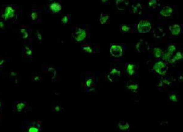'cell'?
<instances>
[{
    "label": "cell",
    "instance_id": "1",
    "mask_svg": "<svg viewBox=\"0 0 183 132\" xmlns=\"http://www.w3.org/2000/svg\"><path fill=\"white\" fill-rule=\"evenodd\" d=\"M17 11L14 6L12 5L7 6L2 12V18L4 21L14 20L17 18Z\"/></svg>",
    "mask_w": 183,
    "mask_h": 132
},
{
    "label": "cell",
    "instance_id": "2",
    "mask_svg": "<svg viewBox=\"0 0 183 132\" xmlns=\"http://www.w3.org/2000/svg\"><path fill=\"white\" fill-rule=\"evenodd\" d=\"M87 36V31L81 28H76L73 30L72 38L77 42H82L84 41Z\"/></svg>",
    "mask_w": 183,
    "mask_h": 132
},
{
    "label": "cell",
    "instance_id": "3",
    "mask_svg": "<svg viewBox=\"0 0 183 132\" xmlns=\"http://www.w3.org/2000/svg\"><path fill=\"white\" fill-rule=\"evenodd\" d=\"M12 107L14 111L20 114H24L29 109L28 104L27 102H14Z\"/></svg>",
    "mask_w": 183,
    "mask_h": 132
},
{
    "label": "cell",
    "instance_id": "4",
    "mask_svg": "<svg viewBox=\"0 0 183 132\" xmlns=\"http://www.w3.org/2000/svg\"><path fill=\"white\" fill-rule=\"evenodd\" d=\"M153 69L158 74L164 75L168 70V64L164 60H159L154 64Z\"/></svg>",
    "mask_w": 183,
    "mask_h": 132
},
{
    "label": "cell",
    "instance_id": "5",
    "mask_svg": "<svg viewBox=\"0 0 183 132\" xmlns=\"http://www.w3.org/2000/svg\"><path fill=\"white\" fill-rule=\"evenodd\" d=\"M151 24L149 21L147 20H143L139 23L137 30L139 33H147L151 31Z\"/></svg>",
    "mask_w": 183,
    "mask_h": 132
},
{
    "label": "cell",
    "instance_id": "6",
    "mask_svg": "<svg viewBox=\"0 0 183 132\" xmlns=\"http://www.w3.org/2000/svg\"><path fill=\"white\" fill-rule=\"evenodd\" d=\"M42 129L40 122H31L25 125L24 130L28 132H38Z\"/></svg>",
    "mask_w": 183,
    "mask_h": 132
},
{
    "label": "cell",
    "instance_id": "7",
    "mask_svg": "<svg viewBox=\"0 0 183 132\" xmlns=\"http://www.w3.org/2000/svg\"><path fill=\"white\" fill-rule=\"evenodd\" d=\"M110 52L112 56L119 57L122 56L123 49L120 45H112L111 46L110 48Z\"/></svg>",
    "mask_w": 183,
    "mask_h": 132
},
{
    "label": "cell",
    "instance_id": "8",
    "mask_svg": "<svg viewBox=\"0 0 183 132\" xmlns=\"http://www.w3.org/2000/svg\"><path fill=\"white\" fill-rule=\"evenodd\" d=\"M137 66L134 63H129L126 68V73L129 76H134L137 71Z\"/></svg>",
    "mask_w": 183,
    "mask_h": 132
},
{
    "label": "cell",
    "instance_id": "9",
    "mask_svg": "<svg viewBox=\"0 0 183 132\" xmlns=\"http://www.w3.org/2000/svg\"><path fill=\"white\" fill-rule=\"evenodd\" d=\"M18 77H19L18 73L14 70H10L7 73V77L9 79L10 82H17L18 79Z\"/></svg>",
    "mask_w": 183,
    "mask_h": 132
},
{
    "label": "cell",
    "instance_id": "10",
    "mask_svg": "<svg viewBox=\"0 0 183 132\" xmlns=\"http://www.w3.org/2000/svg\"><path fill=\"white\" fill-rule=\"evenodd\" d=\"M120 73H121L120 71H119L116 68H114L111 70V71L109 75L108 76V77L111 82H114L115 78L119 77V76H120Z\"/></svg>",
    "mask_w": 183,
    "mask_h": 132
},
{
    "label": "cell",
    "instance_id": "11",
    "mask_svg": "<svg viewBox=\"0 0 183 132\" xmlns=\"http://www.w3.org/2000/svg\"><path fill=\"white\" fill-rule=\"evenodd\" d=\"M173 9L168 6H164L160 11V14L164 17H169L172 15Z\"/></svg>",
    "mask_w": 183,
    "mask_h": 132
},
{
    "label": "cell",
    "instance_id": "12",
    "mask_svg": "<svg viewBox=\"0 0 183 132\" xmlns=\"http://www.w3.org/2000/svg\"><path fill=\"white\" fill-rule=\"evenodd\" d=\"M142 11V6L140 3H136L130 7L129 12L131 14L133 13L134 14H140Z\"/></svg>",
    "mask_w": 183,
    "mask_h": 132
},
{
    "label": "cell",
    "instance_id": "13",
    "mask_svg": "<svg viewBox=\"0 0 183 132\" xmlns=\"http://www.w3.org/2000/svg\"><path fill=\"white\" fill-rule=\"evenodd\" d=\"M62 5L57 2H54L53 3H51L49 6V9L51 12L53 14H59V12L62 10Z\"/></svg>",
    "mask_w": 183,
    "mask_h": 132
},
{
    "label": "cell",
    "instance_id": "14",
    "mask_svg": "<svg viewBox=\"0 0 183 132\" xmlns=\"http://www.w3.org/2000/svg\"><path fill=\"white\" fill-rule=\"evenodd\" d=\"M23 51L26 58H31L32 56V49L30 45H24L23 46Z\"/></svg>",
    "mask_w": 183,
    "mask_h": 132
},
{
    "label": "cell",
    "instance_id": "15",
    "mask_svg": "<svg viewBox=\"0 0 183 132\" xmlns=\"http://www.w3.org/2000/svg\"><path fill=\"white\" fill-rule=\"evenodd\" d=\"M128 0H117L116 1V6L120 10H125L128 6Z\"/></svg>",
    "mask_w": 183,
    "mask_h": 132
},
{
    "label": "cell",
    "instance_id": "16",
    "mask_svg": "<svg viewBox=\"0 0 183 132\" xmlns=\"http://www.w3.org/2000/svg\"><path fill=\"white\" fill-rule=\"evenodd\" d=\"M30 29L27 28H23L20 29V34L21 38L23 40H28L30 38Z\"/></svg>",
    "mask_w": 183,
    "mask_h": 132
},
{
    "label": "cell",
    "instance_id": "17",
    "mask_svg": "<svg viewBox=\"0 0 183 132\" xmlns=\"http://www.w3.org/2000/svg\"><path fill=\"white\" fill-rule=\"evenodd\" d=\"M169 30L173 35H178L181 32V26L178 24H172L169 26Z\"/></svg>",
    "mask_w": 183,
    "mask_h": 132
},
{
    "label": "cell",
    "instance_id": "18",
    "mask_svg": "<svg viewBox=\"0 0 183 132\" xmlns=\"http://www.w3.org/2000/svg\"><path fill=\"white\" fill-rule=\"evenodd\" d=\"M126 87L128 89L134 92V93H137V91H138V89H139V84L131 81L128 82Z\"/></svg>",
    "mask_w": 183,
    "mask_h": 132
},
{
    "label": "cell",
    "instance_id": "19",
    "mask_svg": "<svg viewBox=\"0 0 183 132\" xmlns=\"http://www.w3.org/2000/svg\"><path fill=\"white\" fill-rule=\"evenodd\" d=\"M41 15V13L37 10H33L30 14V18L33 21H37L40 18Z\"/></svg>",
    "mask_w": 183,
    "mask_h": 132
},
{
    "label": "cell",
    "instance_id": "20",
    "mask_svg": "<svg viewBox=\"0 0 183 132\" xmlns=\"http://www.w3.org/2000/svg\"><path fill=\"white\" fill-rule=\"evenodd\" d=\"M100 22L101 24H107L109 23V20H110V17L108 15H106L104 14H101L100 17Z\"/></svg>",
    "mask_w": 183,
    "mask_h": 132
},
{
    "label": "cell",
    "instance_id": "21",
    "mask_svg": "<svg viewBox=\"0 0 183 132\" xmlns=\"http://www.w3.org/2000/svg\"><path fill=\"white\" fill-rule=\"evenodd\" d=\"M173 56V54L170 53V52H168L167 51L163 52V53H162V55H161L163 60H164L165 62H170Z\"/></svg>",
    "mask_w": 183,
    "mask_h": 132
},
{
    "label": "cell",
    "instance_id": "22",
    "mask_svg": "<svg viewBox=\"0 0 183 132\" xmlns=\"http://www.w3.org/2000/svg\"><path fill=\"white\" fill-rule=\"evenodd\" d=\"M183 58V56H182V52H177L176 54L175 55H173L170 62V63H173L178 60H182Z\"/></svg>",
    "mask_w": 183,
    "mask_h": 132
},
{
    "label": "cell",
    "instance_id": "23",
    "mask_svg": "<svg viewBox=\"0 0 183 132\" xmlns=\"http://www.w3.org/2000/svg\"><path fill=\"white\" fill-rule=\"evenodd\" d=\"M148 5L152 9L158 8L160 6V0H149Z\"/></svg>",
    "mask_w": 183,
    "mask_h": 132
},
{
    "label": "cell",
    "instance_id": "24",
    "mask_svg": "<svg viewBox=\"0 0 183 132\" xmlns=\"http://www.w3.org/2000/svg\"><path fill=\"white\" fill-rule=\"evenodd\" d=\"M153 55L155 56V57L160 58L161 57L162 52V50L159 48L156 47V48H154V49H153Z\"/></svg>",
    "mask_w": 183,
    "mask_h": 132
},
{
    "label": "cell",
    "instance_id": "25",
    "mask_svg": "<svg viewBox=\"0 0 183 132\" xmlns=\"http://www.w3.org/2000/svg\"><path fill=\"white\" fill-rule=\"evenodd\" d=\"M32 80L33 82H38L42 80V76L40 73H34L32 76Z\"/></svg>",
    "mask_w": 183,
    "mask_h": 132
},
{
    "label": "cell",
    "instance_id": "26",
    "mask_svg": "<svg viewBox=\"0 0 183 132\" xmlns=\"http://www.w3.org/2000/svg\"><path fill=\"white\" fill-rule=\"evenodd\" d=\"M130 30V26H127V25H123L122 24L120 26V31L121 33L123 34H126Z\"/></svg>",
    "mask_w": 183,
    "mask_h": 132
},
{
    "label": "cell",
    "instance_id": "27",
    "mask_svg": "<svg viewBox=\"0 0 183 132\" xmlns=\"http://www.w3.org/2000/svg\"><path fill=\"white\" fill-rule=\"evenodd\" d=\"M81 50L83 51L86 52V53L91 54V53H92V52H93L92 48L89 45H83V46H81Z\"/></svg>",
    "mask_w": 183,
    "mask_h": 132
},
{
    "label": "cell",
    "instance_id": "28",
    "mask_svg": "<svg viewBox=\"0 0 183 132\" xmlns=\"http://www.w3.org/2000/svg\"><path fill=\"white\" fill-rule=\"evenodd\" d=\"M35 38L37 41L39 43H42L43 41V36L41 34V33L39 32L38 31H36L35 34Z\"/></svg>",
    "mask_w": 183,
    "mask_h": 132
},
{
    "label": "cell",
    "instance_id": "29",
    "mask_svg": "<svg viewBox=\"0 0 183 132\" xmlns=\"http://www.w3.org/2000/svg\"><path fill=\"white\" fill-rule=\"evenodd\" d=\"M119 127L122 130H129V125L127 122H120L119 124Z\"/></svg>",
    "mask_w": 183,
    "mask_h": 132
},
{
    "label": "cell",
    "instance_id": "30",
    "mask_svg": "<svg viewBox=\"0 0 183 132\" xmlns=\"http://www.w3.org/2000/svg\"><path fill=\"white\" fill-rule=\"evenodd\" d=\"M168 97H169L170 100L172 102H176L178 101V95L176 93H170V94L169 95Z\"/></svg>",
    "mask_w": 183,
    "mask_h": 132
},
{
    "label": "cell",
    "instance_id": "31",
    "mask_svg": "<svg viewBox=\"0 0 183 132\" xmlns=\"http://www.w3.org/2000/svg\"><path fill=\"white\" fill-rule=\"evenodd\" d=\"M62 109V106L61 105V104L59 103H57L54 105V106L53 107V111L59 113V112L61 111Z\"/></svg>",
    "mask_w": 183,
    "mask_h": 132
},
{
    "label": "cell",
    "instance_id": "32",
    "mask_svg": "<svg viewBox=\"0 0 183 132\" xmlns=\"http://www.w3.org/2000/svg\"><path fill=\"white\" fill-rule=\"evenodd\" d=\"M70 16L69 15H63L62 17V18H61V21H62V24H67L69 21H70Z\"/></svg>",
    "mask_w": 183,
    "mask_h": 132
},
{
    "label": "cell",
    "instance_id": "33",
    "mask_svg": "<svg viewBox=\"0 0 183 132\" xmlns=\"http://www.w3.org/2000/svg\"><path fill=\"white\" fill-rule=\"evenodd\" d=\"M85 84L86 85V86L89 88H90L92 87L93 84H94V81L93 79L89 77V78H87L86 79V81H85Z\"/></svg>",
    "mask_w": 183,
    "mask_h": 132
},
{
    "label": "cell",
    "instance_id": "34",
    "mask_svg": "<svg viewBox=\"0 0 183 132\" xmlns=\"http://www.w3.org/2000/svg\"><path fill=\"white\" fill-rule=\"evenodd\" d=\"M176 46L175 45H169L168 46V49H167V51L168 52H170V53H171L172 54H174V52H175L176 51Z\"/></svg>",
    "mask_w": 183,
    "mask_h": 132
},
{
    "label": "cell",
    "instance_id": "35",
    "mask_svg": "<svg viewBox=\"0 0 183 132\" xmlns=\"http://www.w3.org/2000/svg\"><path fill=\"white\" fill-rule=\"evenodd\" d=\"M6 63V59L4 57H0V69H2Z\"/></svg>",
    "mask_w": 183,
    "mask_h": 132
},
{
    "label": "cell",
    "instance_id": "36",
    "mask_svg": "<svg viewBox=\"0 0 183 132\" xmlns=\"http://www.w3.org/2000/svg\"><path fill=\"white\" fill-rule=\"evenodd\" d=\"M162 82L165 85H170L172 84V81L169 77H166L162 79Z\"/></svg>",
    "mask_w": 183,
    "mask_h": 132
},
{
    "label": "cell",
    "instance_id": "37",
    "mask_svg": "<svg viewBox=\"0 0 183 132\" xmlns=\"http://www.w3.org/2000/svg\"><path fill=\"white\" fill-rule=\"evenodd\" d=\"M5 29V23L3 18H0V31H3Z\"/></svg>",
    "mask_w": 183,
    "mask_h": 132
},
{
    "label": "cell",
    "instance_id": "38",
    "mask_svg": "<svg viewBox=\"0 0 183 132\" xmlns=\"http://www.w3.org/2000/svg\"><path fill=\"white\" fill-rule=\"evenodd\" d=\"M3 110V103L1 99H0V112H2Z\"/></svg>",
    "mask_w": 183,
    "mask_h": 132
},
{
    "label": "cell",
    "instance_id": "39",
    "mask_svg": "<svg viewBox=\"0 0 183 132\" xmlns=\"http://www.w3.org/2000/svg\"><path fill=\"white\" fill-rule=\"evenodd\" d=\"M101 1H102L103 3H104L107 4V3H109L110 0H101Z\"/></svg>",
    "mask_w": 183,
    "mask_h": 132
},
{
    "label": "cell",
    "instance_id": "40",
    "mask_svg": "<svg viewBox=\"0 0 183 132\" xmlns=\"http://www.w3.org/2000/svg\"><path fill=\"white\" fill-rule=\"evenodd\" d=\"M1 113H2V112H0V121H1V119H2V114H1Z\"/></svg>",
    "mask_w": 183,
    "mask_h": 132
},
{
    "label": "cell",
    "instance_id": "41",
    "mask_svg": "<svg viewBox=\"0 0 183 132\" xmlns=\"http://www.w3.org/2000/svg\"><path fill=\"white\" fill-rule=\"evenodd\" d=\"M1 15H2V12H1V10H0V17L1 16Z\"/></svg>",
    "mask_w": 183,
    "mask_h": 132
}]
</instances>
